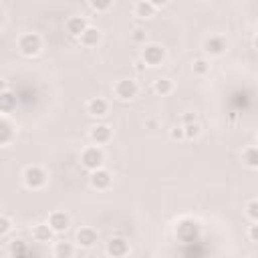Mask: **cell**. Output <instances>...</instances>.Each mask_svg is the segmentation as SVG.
Segmentation results:
<instances>
[{"label":"cell","instance_id":"cell-1","mask_svg":"<svg viewBox=\"0 0 258 258\" xmlns=\"http://www.w3.org/2000/svg\"><path fill=\"white\" fill-rule=\"evenodd\" d=\"M18 52L26 58H32L36 56L40 50H42V36L36 34V32H24L18 36Z\"/></svg>","mask_w":258,"mask_h":258},{"label":"cell","instance_id":"cell-2","mask_svg":"<svg viewBox=\"0 0 258 258\" xmlns=\"http://www.w3.org/2000/svg\"><path fill=\"white\" fill-rule=\"evenodd\" d=\"M105 163V151H103V145H87L83 147L81 151V165L87 169V171H93L97 167H101Z\"/></svg>","mask_w":258,"mask_h":258},{"label":"cell","instance_id":"cell-3","mask_svg":"<svg viewBox=\"0 0 258 258\" xmlns=\"http://www.w3.org/2000/svg\"><path fill=\"white\" fill-rule=\"evenodd\" d=\"M46 179H48V173L40 165H28L22 171V183L28 189H42L46 185Z\"/></svg>","mask_w":258,"mask_h":258},{"label":"cell","instance_id":"cell-4","mask_svg":"<svg viewBox=\"0 0 258 258\" xmlns=\"http://www.w3.org/2000/svg\"><path fill=\"white\" fill-rule=\"evenodd\" d=\"M200 236V222L194 218H181L175 224V238L179 242H196Z\"/></svg>","mask_w":258,"mask_h":258},{"label":"cell","instance_id":"cell-5","mask_svg":"<svg viewBox=\"0 0 258 258\" xmlns=\"http://www.w3.org/2000/svg\"><path fill=\"white\" fill-rule=\"evenodd\" d=\"M137 93H139V85L133 79H127L125 77V79H117L113 83V95L119 101H133L137 97Z\"/></svg>","mask_w":258,"mask_h":258},{"label":"cell","instance_id":"cell-6","mask_svg":"<svg viewBox=\"0 0 258 258\" xmlns=\"http://www.w3.org/2000/svg\"><path fill=\"white\" fill-rule=\"evenodd\" d=\"M145 67H159L165 58V48L157 42H149V44H143V50H141V56H139Z\"/></svg>","mask_w":258,"mask_h":258},{"label":"cell","instance_id":"cell-7","mask_svg":"<svg viewBox=\"0 0 258 258\" xmlns=\"http://www.w3.org/2000/svg\"><path fill=\"white\" fill-rule=\"evenodd\" d=\"M111 183H113V175H111V171H109L107 167L101 165V167L89 171V185H91L93 189H97V191H107V189L111 187Z\"/></svg>","mask_w":258,"mask_h":258},{"label":"cell","instance_id":"cell-8","mask_svg":"<svg viewBox=\"0 0 258 258\" xmlns=\"http://www.w3.org/2000/svg\"><path fill=\"white\" fill-rule=\"evenodd\" d=\"M46 224L54 234H62V232H67L71 228V216L64 210H52L46 216Z\"/></svg>","mask_w":258,"mask_h":258},{"label":"cell","instance_id":"cell-9","mask_svg":"<svg viewBox=\"0 0 258 258\" xmlns=\"http://www.w3.org/2000/svg\"><path fill=\"white\" fill-rule=\"evenodd\" d=\"M202 48H204V52L210 54V56H222V54L228 50V40H226V36H222V34H210V36L204 40Z\"/></svg>","mask_w":258,"mask_h":258},{"label":"cell","instance_id":"cell-10","mask_svg":"<svg viewBox=\"0 0 258 258\" xmlns=\"http://www.w3.org/2000/svg\"><path fill=\"white\" fill-rule=\"evenodd\" d=\"M97 238H99V234L93 226H81L75 234V244L79 248H93L97 244Z\"/></svg>","mask_w":258,"mask_h":258},{"label":"cell","instance_id":"cell-11","mask_svg":"<svg viewBox=\"0 0 258 258\" xmlns=\"http://www.w3.org/2000/svg\"><path fill=\"white\" fill-rule=\"evenodd\" d=\"M89 139H91V143H95V145H107V143L113 139V131H111L109 125L97 123V125H93V127L89 129Z\"/></svg>","mask_w":258,"mask_h":258},{"label":"cell","instance_id":"cell-12","mask_svg":"<svg viewBox=\"0 0 258 258\" xmlns=\"http://www.w3.org/2000/svg\"><path fill=\"white\" fill-rule=\"evenodd\" d=\"M101 38H103V32L97 28V26H93V24H89L81 34H79V44L81 46H85V48H93V46H97L99 42H101Z\"/></svg>","mask_w":258,"mask_h":258},{"label":"cell","instance_id":"cell-13","mask_svg":"<svg viewBox=\"0 0 258 258\" xmlns=\"http://www.w3.org/2000/svg\"><path fill=\"white\" fill-rule=\"evenodd\" d=\"M85 109H87V115L91 117H105L109 113V101L105 97H91Z\"/></svg>","mask_w":258,"mask_h":258},{"label":"cell","instance_id":"cell-14","mask_svg":"<svg viewBox=\"0 0 258 258\" xmlns=\"http://www.w3.org/2000/svg\"><path fill=\"white\" fill-rule=\"evenodd\" d=\"M105 252H107L109 256H113V258L127 256V254H129V242H127L125 238H121V236H115V238H111V240L107 242Z\"/></svg>","mask_w":258,"mask_h":258},{"label":"cell","instance_id":"cell-15","mask_svg":"<svg viewBox=\"0 0 258 258\" xmlns=\"http://www.w3.org/2000/svg\"><path fill=\"white\" fill-rule=\"evenodd\" d=\"M87 26H89V20H87L85 16H79V14L69 16L67 22H64V30H67L69 36H73V38H79V34H81Z\"/></svg>","mask_w":258,"mask_h":258},{"label":"cell","instance_id":"cell-16","mask_svg":"<svg viewBox=\"0 0 258 258\" xmlns=\"http://www.w3.org/2000/svg\"><path fill=\"white\" fill-rule=\"evenodd\" d=\"M30 234H32V240L38 242V244H48V242H52V238H54V232L48 228L46 222L34 224L32 230H30Z\"/></svg>","mask_w":258,"mask_h":258},{"label":"cell","instance_id":"cell-17","mask_svg":"<svg viewBox=\"0 0 258 258\" xmlns=\"http://www.w3.org/2000/svg\"><path fill=\"white\" fill-rule=\"evenodd\" d=\"M14 125L6 115H0V145H8L14 141Z\"/></svg>","mask_w":258,"mask_h":258},{"label":"cell","instance_id":"cell-18","mask_svg":"<svg viewBox=\"0 0 258 258\" xmlns=\"http://www.w3.org/2000/svg\"><path fill=\"white\" fill-rule=\"evenodd\" d=\"M240 159L248 169H258V147L256 145H246L240 153Z\"/></svg>","mask_w":258,"mask_h":258},{"label":"cell","instance_id":"cell-19","mask_svg":"<svg viewBox=\"0 0 258 258\" xmlns=\"http://www.w3.org/2000/svg\"><path fill=\"white\" fill-rule=\"evenodd\" d=\"M77 254V244H73V242H54V246H52V256H56V258H71V256H75Z\"/></svg>","mask_w":258,"mask_h":258},{"label":"cell","instance_id":"cell-20","mask_svg":"<svg viewBox=\"0 0 258 258\" xmlns=\"http://www.w3.org/2000/svg\"><path fill=\"white\" fill-rule=\"evenodd\" d=\"M155 6L153 4H149L147 0H137L135 2V6H133V14L137 16V18H141V20H147V18H151V16H155Z\"/></svg>","mask_w":258,"mask_h":258},{"label":"cell","instance_id":"cell-21","mask_svg":"<svg viewBox=\"0 0 258 258\" xmlns=\"http://www.w3.org/2000/svg\"><path fill=\"white\" fill-rule=\"evenodd\" d=\"M151 89H153V93H155V95H159V97H167V95H171V93H173V81H171V79H167V77L155 79V81H153V85H151Z\"/></svg>","mask_w":258,"mask_h":258},{"label":"cell","instance_id":"cell-22","mask_svg":"<svg viewBox=\"0 0 258 258\" xmlns=\"http://www.w3.org/2000/svg\"><path fill=\"white\" fill-rule=\"evenodd\" d=\"M14 107H16V97L12 95V91L8 89V91L0 93V115H8V113H12Z\"/></svg>","mask_w":258,"mask_h":258},{"label":"cell","instance_id":"cell-23","mask_svg":"<svg viewBox=\"0 0 258 258\" xmlns=\"http://www.w3.org/2000/svg\"><path fill=\"white\" fill-rule=\"evenodd\" d=\"M210 69H212L210 60L204 58V56L191 60V75H194V77H206V75L210 73Z\"/></svg>","mask_w":258,"mask_h":258},{"label":"cell","instance_id":"cell-24","mask_svg":"<svg viewBox=\"0 0 258 258\" xmlns=\"http://www.w3.org/2000/svg\"><path fill=\"white\" fill-rule=\"evenodd\" d=\"M244 216L250 220V222H258V200L252 198L244 204Z\"/></svg>","mask_w":258,"mask_h":258},{"label":"cell","instance_id":"cell-25","mask_svg":"<svg viewBox=\"0 0 258 258\" xmlns=\"http://www.w3.org/2000/svg\"><path fill=\"white\" fill-rule=\"evenodd\" d=\"M181 127H183V137H185V139H198V137H200V133H202V127H200V123H198V121L183 123Z\"/></svg>","mask_w":258,"mask_h":258},{"label":"cell","instance_id":"cell-26","mask_svg":"<svg viewBox=\"0 0 258 258\" xmlns=\"http://www.w3.org/2000/svg\"><path fill=\"white\" fill-rule=\"evenodd\" d=\"M89 6H91L93 12L103 14V12H109V10H111L113 0H89Z\"/></svg>","mask_w":258,"mask_h":258},{"label":"cell","instance_id":"cell-27","mask_svg":"<svg viewBox=\"0 0 258 258\" xmlns=\"http://www.w3.org/2000/svg\"><path fill=\"white\" fill-rule=\"evenodd\" d=\"M12 230V220L6 214H0V236H6Z\"/></svg>","mask_w":258,"mask_h":258},{"label":"cell","instance_id":"cell-28","mask_svg":"<svg viewBox=\"0 0 258 258\" xmlns=\"http://www.w3.org/2000/svg\"><path fill=\"white\" fill-rule=\"evenodd\" d=\"M26 252V244L22 240H12L10 242V254H24Z\"/></svg>","mask_w":258,"mask_h":258},{"label":"cell","instance_id":"cell-29","mask_svg":"<svg viewBox=\"0 0 258 258\" xmlns=\"http://www.w3.org/2000/svg\"><path fill=\"white\" fill-rule=\"evenodd\" d=\"M248 240L252 244H258V222H250V228H248Z\"/></svg>","mask_w":258,"mask_h":258},{"label":"cell","instance_id":"cell-30","mask_svg":"<svg viewBox=\"0 0 258 258\" xmlns=\"http://www.w3.org/2000/svg\"><path fill=\"white\" fill-rule=\"evenodd\" d=\"M169 137H171L173 141L185 139V137H183V127H181V125H179V127H177V125H175V127H171V129H169Z\"/></svg>","mask_w":258,"mask_h":258},{"label":"cell","instance_id":"cell-31","mask_svg":"<svg viewBox=\"0 0 258 258\" xmlns=\"http://www.w3.org/2000/svg\"><path fill=\"white\" fill-rule=\"evenodd\" d=\"M131 36H133V40H135V42H145V32H143L141 28H137Z\"/></svg>","mask_w":258,"mask_h":258},{"label":"cell","instance_id":"cell-32","mask_svg":"<svg viewBox=\"0 0 258 258\" xmlns=\"http://www.w3.org/2000/svg\"><path fill=\"white\" fill-rule=\"evenodd\" d=\"M191 121H196V113L187 111V113L181 115V125H183V123H191Z\"/></svg>","mask_w":258,"mask_h":258},{"label":"cell","instance_id":"cell-33","mask_svg":"<svg viewBox=\"0 0 258 258\" xmlns=\"http://www.w3.org/2000/svg\"><path fill=\"white\" fill-rule=\"evenodd\" d=\"M135 71H137V73H143V71H145V62H143L141 58L135 60Z\"/></svg>","mask_w":258,"mask_h":258},{"label":"cell","instance_id":"cell-34","mask_svg":"<svg viewBox=\"0 0 258 258\" xmlns=\"http://www.w3.org/2000/svg\"><path fill=\"white\" fill-rule=\"evenodd\" d=\"M149 4H153L155 8H161V6H165L167 4V0H147Z\"/></svg>","mask_w":258,"mask_h":258},{"label":"cell","instance_id":"cell-35","mask_svg":"<svg viewBox=\"0 0 258 258\" xmlns=\"http://www.w3.org/2000/svg\"><path fill=\"white\" fill-rule=\"evenodd\" d=\"M4 91H8V83L4 79H0V93H4Z\"/></svg>","mask_w":258,"mask_h":258},{"label":"cell","instance_id":"cell-36","mask_svg":"<svg viewBox=\"0 0 258 258\" xmlns=\"http://www.w3.org/2000/svg\"><path fill=\"white\" fill-rule=\"evenodd\" d=\"M0 22H2V12H0Z\"/></svg>","mask_w":258,"mask_h":258}]
</instances>
